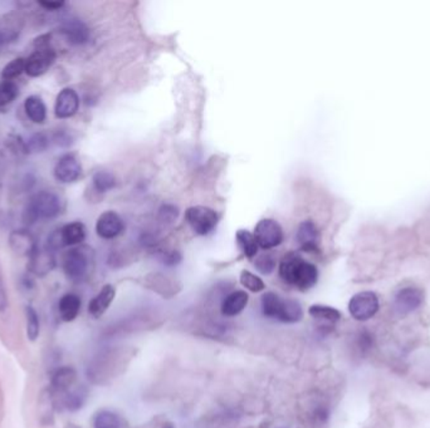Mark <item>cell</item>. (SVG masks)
Here are the masks:
<instances>
[{"label": "cell", "instance_id": "cell-1", "mask_svg": "<svg viewBox=\"0 0 430 428\" xmlns=\"http://www.w3.org/2000/svg\"><path fill=\"white\" fill-rule=\"evenodd\" d=\"M279 277L285 283L296 287L301 291H307L317 284L318 270L298 254L288 253L281 260Z\"/></svg>", "mask_w": 430, "mask_h": 428}, {"label": "cell", "instance_id": "cell-2", "mask_svg": "<svg viewBox=\"0 0 430 428\" xmlns=\"http://www.w3.org/2000/svg\"><path fill=\"white\" fill-rule=\"evenodd\" d=\"M63 210V202L60 195L43 190L34 193L27 202L23 210V221L27 225H33L38 221L51 220L58 216Z\"/></svg>", "mask_w": 430, "mask_h": 428}, {"label": "cell", "instance_id": "cell-3", "mask_svg": "<svg viewBox=\"0 0 430 428\" xmlns=\"http://www.w3.org/2000/svg\"><path fill=\"white\" fill-rule=\"evenodd\" d=\"M122 352L120 350H102L92 357L87 366L86 373L88 380L95 385H105L115 378L123 368Z\"/></svg>", "mask_w": 430, "mask_h": 428}, {"label": "cell", "instance_id": "cell-4", "mask_svg": "<svg viewBox=\"0 0 430 428\" xmlns=\"http://www.w3.org/2000/svg\"><path fill=\"white\" fill-rule=\"evenodd\" d=\"M62 268L69 280L74 283L83 282L93 268V251L87 247L69 249L63 255Z\"/></svg>", "mask_w": 430, "mask_h": 428}, {"label": "cell", "instance_id": "cell-5", "mask_svg": "<svg viewBox=\"0 0 430 428\" xmlns=\"http://www.w3.org/2000/svg\"><path fill=\"white\" fill-rule=\"evenodd\" d=\"M57 53L51 47V36L44 34L34 41V50L25 60V73L29 77H41L55 64Z\"/></svg>", "mask_w": 430, "mask_h": 428}, {"label": "cell", "instance_id": "cell-6", "mask_svg": "<svg viewBox=\"0 0 430 428\" xmlns=\"http://www.w3.org/2000/svg\"><path fill=\"white\" fill-rule=\"evenodd\" d=\"M86 226L79 221L67 223L61 229L55 230L47 239L46 247L55 251L65 247H76L85 242Z\"/></svg>", "mask_w": 430, "mask_h": 428}, {"label": "cell", "instance_id": "cell-7", "mask_svg": "<svg viewBox=\"0 0 430 428\" xmlns=\"http://www.w3.org/2000/svg\"><path fill=\"white\" fill-rule=\"evenodd\" d=\"M380 303L374 291H360L352 296L349 302V313L358 322H366L375 317L379 312Z\"/></svg>", "mask_w": 430, "mask_h": 428}, {"label": "cell", "instance_id": "cell-8", "mask_svg": "<svg viewBox=\"0 0 430 428\" xmlns=\"http://www.w3.org/2000/svg\"><path fill=\"white\" fill-rule=\"evenodd\" d=\"M185 219L198 235H209L218 225V214L206 206L189 207Z\"/></svg>", "mask_w": 430, "mask_h": 428}, {"label": "cell", "instance_id": "cell-9", "mask_svg": "<svg viewBox=\"0 0 430 428\" xmlns=\"http://www.w3.org/2000/svg\"><path fill=\"white\" fill-rule=\"evenodd\" d=\"M253 235L258 247L264 250H271L283 242V230L273 219H262L261 221L255 225Z\"/></svg>", "mask_w": 430, "mask_h": 428}, {"label": "cell", "instance_id": "cell-10", "mask_svg": "<svg viewBox=\"0 0 430 428\" xmlns=\"http://www.w3.org/2000/svg\"><path fill=\"white\" fill-rule=\"evenodd\" d=\"M424 302V291L417 287L400 289L394 299V308L399 315H408L418 309Z\"/></svg>", "mask_w": 430, "mask_h": 428}, {"label": "cell", "instance_id": "cell-11", "mask_svg": "<svg viewBox=\"0 0 430 428\" xmlns=\"http://www.w3.org/2000/svg\"><path fill=\"white\" fill-rule=\"evenodd\" d=\"M82 175V166L79 158L73 153H67L57 161L55 166V177L62 184H73Z\"/></svg>", "mask_w": 430, "mask_h": 428}, {"label": "cell", "instance_id": "cell-12", "mask_svg": "<svg viewBox=\"0 0 430 428\" xmlns=\"http://www.w3.org/2000/svg\"><path fill=\"white\" fill-rule=\"evenodd\" d=\"M77 371L73 367H60L55 369L51 377L49 392L52 396H60L68 392L73 387L77 386Z\"/></svg>", "mask_w": 430, "mask_h": 428}, {"label": "cell", "instance_id": "cell-13", "mask_svg": "<svg viewBox=\"0 0 430 428\" xmlns=\"http://www.w3.org/2000/svg\"><path fill=\"white\" fill-rule=\"evenodd\" d=\"M55 251L49 250L44 247L43 249H36L29 258L28 269L36 277H46L55 268Z\"/></svg>", "mask_w": 430, "mask_h": 428}, {"label": "cell", "instance_id": "cell-14", "mask_svg": "<svg viewBox=\"0 0 430 428\" xmlns=\"http://www.w3.org/2000/svg\"><path fill=\"white\" fill-rule=\"evenodd\" d=\"M123 221L121 216L115 212H105L98 217L96 223V233L100 237L111 240L115 239L123 231Z\"/></svg>", "mask_w": 430, "mask_h": 428}, {"label": "cell", "instance_id": "cell-15", "mask_svg": "<svg viewBox=\"0 0 430 428\" xmlns=\"http://www.w3.org/2000/svg\"><path fill=\"white\" fill-rule=\"evenodd\" d=\"M79 97L73 88H63L55 98V113L57 118L66 120L77 113Z\"/></svg>", "mask_w": 430, "mask_h": 428}, {"label": "cell", "instance_id": "cell-16", "mask_svg": "<svg viewBox=\"0 0 430 428\" xmlns=\"http://www.w3.org/2000/svg\"><path fill=\"white\" fill-rule=\"evenodd\" d=\"M60 32L62 36L66 38L67 42L71 43L73 46H82L90 39L88 27L77 18L66 19L62 23Z\"/></svg>", "mask_w": 430, "mask_h": 428}, {"label": "cell", "instance_id": "cell-17", "mask_svg": "<svg viewBox=\"0 0 430 428\" xmlns=\"http://www.w3.org/2000/svg\"><path fill=\"white\" fill-rule=\"evenodd\" d=\"M9 247L14 254H17L19 256H28V258H31L32 254L38 249L36 237L25 229L14 230L11 233Z\"/></svg>", "mask_w": 430, "mask_h": 428}, {"label": "cell", "instance_id": "cell-18", "mask_svg": "<svg viewBox=\"0 0 430 428\" xmlns=\"http://www.w3.org/2000/svg\"><path fill=\"white\" fill-rule=\"evenodd\" d=\"M298 244L304 251L316 253L320 245V231L312 220H306L300 223L297 229Z\"/></svg>", "mask_w": 430, "mask_h": 428}, {"label": "cell", "instance_id": "cell-19", "mask_svg": "<svg viewBox=\"0 0 430 428\" xmlns=\"http://www.w3.org/2000/svg\"><path fill=\"white\" fill-rule=\"evenodd\" d=\"M23 29V19L17 14H6L0 18V47L18 39Z\"/></svg>", "mask_w": 430, "mask_h": 428}, {"label": "cell", "instance_id": "cell-20", "mask_svg": "<svg viewBox=\"0 0 430 428\" xmlns=\"http://www.w3.org/2000/svg\"><path fill=\"white\" fill-rule=\"evenodd\" d=\"M116 296V289L111 285L107 284L102 287V289L100 290L98 296L92 299L88 304V313L91 314L93 318H101L103 314L107 312L109 305L114 302Z\"/></svg>", "mask_w": 430, "mask_h": 428}, {"label": "cell", "instance_id": "cell-21", "mask_svg": "<svg viewBox=\"0 0 430 428\" xmlns=\"http://www.w3.org/2000/svg\"><path fill=\"white\" fill-rule=\"evenodd\" d=\"M249 296L243 290L231 291V294L225 296L220 305V312L224 317H236L242 313L248 304Z\"/></svg>", "mask_w": 430, "mask_h": 428}, {"label": "cell", "instance_id": "cell-22", "mask_svg": "<svg viewBox=\"0 0 430 428\" xmlns=\"http://www.w3.org/2000/svg\"><path fill=\"white\" fill-rule=\"evenodd\" d=\"M82 307V301L77 294L73 293H67L62 296L58 303V313L63 322H73L79 317Z\"/></svg>", "mask_w": 430, "mask_h": 428}, {"label": "cell", "instance_id": "cell-23", "mask_svg": "<svg viewBox=\"0 0 430 428\" xmlns=\"http://www.w3.org/2000/svg\"><path fill=\"white\" fill-rule=\"evenodd\" d=\"M303 318V309L297 301L293 299H283L282 305L279 309L277 320L287 324H295Z\"/></svg>", "mask_w": 430, "mask_h": 428}, {"label": "cell", "instance_id": "cell-24", "mask_svg": "<svg viewBox=\"0 0 430 428\" xmlns=\"http://www.w3.org/2000/svg\"><path fill=\"white\" fill-rule=\"evenodd\" d=\"M25 111L27 117L34 123L41 125L47 118V107L41 97H28L25 101Z\"/></svg>", "mask_w": 430, "mask_h": 428}, {"label": "cell", "instance_id": "cell-25", "mask_svg": "<svg viewBox=\"0 0 430 428\" xmlns=\"http://www.w3.org/2000/svg\"><path fill=\"white\" fill-rule=\"evenodd\" d=\"M309 314L315 319L328 322V323H336L341 319L342 314L336 308L322 305V304H314L309 309Z\"/></svg>", "mask_w": 430, "mask_h": 428}, {"label": "cell", "instance_id": "cell-26", "mask_svg": "<svg viewBox=\"0 0 430 428\" xmlns=\"http://www.w3.org/2000/svg\"><path fill=\"white\" fill-rule=\"evenodd\" d=\"M282 301L283 299L273 291H268L266 294H263L261 299L263 315L269 319H277Z\"/></svg>", "mask_w": 430, "mask_h": 428}, {"label": "cell", "instance_id": "cell-27", "mask_svg": "<svg viewBox=\"0 0 430 428\" xmlns=\"http://www.w3.org/2000/svg\"><path fill=\"white\" fill-rule=\"evenodd\" d=\"M236 239L243 254L249 259L255 258L258 253V244L255 242V235L248 230H238Z\"/></svg>", "mask_w": 430, "mask_h": 428}, {"label": "cell", "instance_id": "cell-28", "mask_svg": "<svg viewBox=\"0 0 430 428\" xmlns=\"http://www.w3.org/2000/svg\"><path fill=\"white\" fill-rule=\"evenodd\" d=\"M25 326H25L27 337L31 342H36L41 333V320H39V314L31 305L25 308Z\"/></svg>", "mask_w": 430, "mask_h": 428}, {"label": "cell", "instance_id": "cell-29", "mask_svg": "<svg viewBox=\"0 0 430 428\" xmlns=\"http://www.w3.org/2000/svg\"><path fill=\"white\" fill-rule=\"evenodd\" d=\"M147 285H149L150 289L161 294L164 298L165 296L169 298V296H174L177 293L176 288H174V284L171 283L169 279L165 277L164 275H159V274L152 275V277H149Z\"/></svg>", "mask_w": 430, "mask_h": 428}, {"label": "cell", "instance_id": "cell-30", "mask_svg": "<svg viewBox=\"0 0 430 428\" xmlns=\"http://www.w3.org/2000/svg\"><path fill=\"white\" fill-rule=\"evenodd\" d=\"M95 428H121V418L109 410H98L93 417Z\"/></svg>", "mask_w": 430, "mask_h": 428}, {"label": "cell", "instance_id": "cell-31", "mask_svg": "<svg viewBox=\"0 0 430 428\" xmlns=\"http://www.w3.org/2000/svg\"><path fill=\"white\" fill-rule=\"evenodd\" d=\"M92 181H93L95 190L98 193H107L116 186L115 176L112 175L109 171H105V170L98 171L93 175Z\"/></svg>", "mask_w": 430, "mask_h": 428}, {"label": "cell", "instance_id": "cell-32", "mask_svg": "<svg viewBox=\"0 0 430 428\" xmlns=\"http://www.w3.org/2000/svg\"><path fill=\"white\" fill-rule=\"evenodd\" d=\"M25 72V58H15L12 62H9L1 71V79L13 82L14 79L18 78Z\"/></svg>", "mask_w": 430, "mask_h": 428}, {"label": "cell", "instance_id": "cell-33", "mask_svg": "<svg viewBox=\"0 0 430 428\" xmlns=\"http://www.w3.org/2000/svg\"><path fill=\"white\" fill-rule=\"evenodd\" d=\"M18 85H15L14 82L3 81L0 83V109L13 103V101L18 97Z\"/></svg>", "mask_w": 430, "mask_h": 428}, {"label": "cell", "instance_id": "cell-34", "mask_svg": "<svg viewBox=\"0 0 430 428\" xmlns=\"http://www.w3.org/2000/svg\"><path fill=\"white\" fill-rule=\"evenodd\" d=\"M241 284L246 289H248L252 293H260L266 289V284L262 280L261 277H257L253 272L248 270H243L241 272Z\"/></svg>", "mask_w": 430, "mask_h": 428}, {"label": "cell", "instance_id": "cell-35", "mask_svg": "<svg viewBox=\"0 0 430 428\" xmlns=\"http://www.w3.org/2000/svg\"><path fill=\"white\" fill-rule=\"evenodd\" d=\"M255 269L263 275H269L277 266V260L272 254H262L255 261Z\"/></svg>", "mask_w": 430, "mask_h": 428}, {"label": "cell", "instance_id": "cell-36", "mask_svg": "<svg viewBox=\"0 0 430 428\" xmlns=\"http://www.w3.org/2000/svg\"><path fill=\"white\" fill-rule=\"evenodd\" d=\"M52 139L46 133H34L27 142V150L31 152L46 151L51 145Z\"/></svg>", "mask_w": 430, "mask_h": 428}, {"label": "cell", "instance_id": "cell-37", "mask_svg": "<svg viewBox=\"0 0 430 428\" xmlns=\"http://www.w3.org/2000/svg\"><path fill=\"white\" fill-rule=\"evenodd\" d=\"M159 215L165 223H173L179 215V210L174 205H163L159 210Z\"/></svg>", "mask_w": 430, "mask_h": 428}, {"label": "cell", "instance_id": "cell-38", "mask_svg": "<svg viewBox=\"0 0 430 428\" xmlns=\"http://www.w3.org/2000/svg\"><path fill=\"white\" fill-rule=\"evenodd\" d=\"M52 142H53L55 145L60 146V147H68V146L72 145L73 137L71 136V133L67 132L65 130H58V131L53 134Z\"/></svg>", "mask_w": 430, "mask_h": 428}, {"label": "cell", "instance_id": "cell-39", "mask_svg": "<svg viewBox=\"0 0 430 428\" xmlns=\"http://www.w3.org/2000/svg\"><path fill=\"white\" fill-rule=\"evenodd\" d=\"M8 308H9V298H8V291H6L3 272L0 269V313H6Z\"/></svg>", "mask_w": 430, "mask_h": 428}, {"label": "cell", "instance_id": "cell-40", "mask_svg": "<svg viewBox=\"0 0 430 428\" xmlns=\"http://www.w3.org/2000/svg\"><path fill=\"white\" fill-rule=\"evenodd\" d=\"M312 418L317 424H323V423L328 422V410L325 407H318L317 410H315Z\"/></svg>", "mask_w": 430, "mask_h": 428}, {"label": "cell", "instance_id": "cell-41", "mask_svg": "<svg viewBox=\"0 0 430 428\" xmlns=\"http://www.w3.org/2000/svg\"><path fill=\"white\" fill-rule=\"evenodd\" d=\"M163 261L165 265L174 266L182 261V255L177 251H171V253L165 254Z\"/></svg>", "mask_w": 430, "mask_h": 428}, {"label": "cell", "instance_id": "cell-42", "mask_svg": "<svg viewBox=\"0 0 430 428\" xmlns=\"http://www.w3.org/2000/svg\"><path fill=\"white\" fill-rule=\"evenodd\" d=\"M38 4L44 8L46 11L57 12V11H61L62 8L65 6V1H39Z\"/></svg>", "mask_w": 430, "mask_h": 428}]
</instances>
